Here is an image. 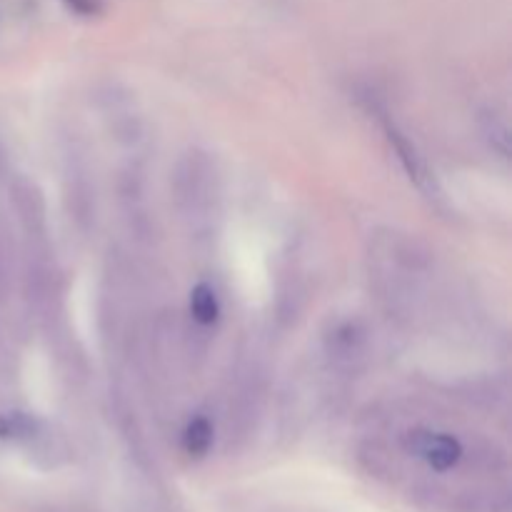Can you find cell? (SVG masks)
Instances as JSON below:
<instances>
[{"label":"cell","instance_id":"obj_4","mask_svg":"<svg viewBox=\"0 0 512 512\" xmlns=\"http://www.w3.org/2000/svg\"><path fill=\"white\" fill-rule=\"evenodd\" d=\"M40 420L30 413H0V440L5 443H25V440H33L40 433Z\"/></svg>","mask_w":512,"mask_h":512},{"label":"cell","instance_id":"obj_3","mask_svg":"<svg viewBox=\"0 0 512 512\" xmlns=\"http://www.w3.org/2000/svg\"><path fill=\"white\" fill-rule=\"evenodd\" d=\"M213 438V423L205 415H198V418L185 425L183 435H180V445H183L185 455H190V458H205L213 448Z\"/></svg>","mask_w":512,"mask_h":512},{"label":"cell","instance_id":"obj_1","mask_svg":"<svg viewBox=\"0 0 512 512\" xmlns=\"http://www.w3.org/2000/svg\"><path fill=\"white\" fill-rule=\"evenodd\" d=\"M405 450L418 460H423L435 473H448V470L458 468V463L465 455L463 443L455 435L438 433V430L428 428L410 430L405 435Z\"/></svg>","mask_w":512,"mask_h":512},{"label":"cell","instance_id":"obj_5","mask_svg":"<svg viewBox=\"0 0 512 512\" xmlns=\"http://www.w3.org/2000/svg\"><path fill=\"white\" fill-rule=\"evenodd\" d=\"M190 315L195 323L200 325H213L220 318V303L215 295L213 285L198 283L190 290Z\"/></svg>","mask_w":512,"mask_h":512},{"label":"cell","instance_id":"obj_6","mask_svg":"<svg viewBox=\"0 0 512 512\" xmlns=\"http://www.w3.org/2000/svg\"><path fill=\"white\" fill-rule=\"evenodd\" d=\"M488 133H490V138H493V135H495L493 148H498L500 153H503L505 158H508V153H510V135H508V125H505L503 120H500V118H495V115H490V118H488Z\"/></svg>","mask_w":512,"mask_h":512},{"label":"cell","instance_id":"obj_7","mask_svg":"<svg viewBox=\"0 0 512 512\" xmlns=\"http://www.w3.org/2000/svg\"><path fill=\"white\" fill-rule=\"evenodd\" d=\"M63 3L68 5V10H73L75 15H83V18L103 13V0H63Z\"/></svg>","mask_w":512,"mask_h":512},{"label":"cell","instance_id":"obj_2","mask_svg":"<svg viewBox=\"0 0 512 512\" xmlns=\"http://www.w3.org/2000/svg\"><path fill=\"white\" fill-rule=\"evenodd\" d=\"M385 133H388L390 145H393V150L398 153V160L403 163L405 173L410 175V180H413V183L428 195V198H438L440 190H438V183H435V175L430 173L428 163H425L423 155L418 153V148H415V145L410 143V140L395 128V125L385 123Z\"/></svg>","mask_w":512,"mask_h":512}]
</instances>
